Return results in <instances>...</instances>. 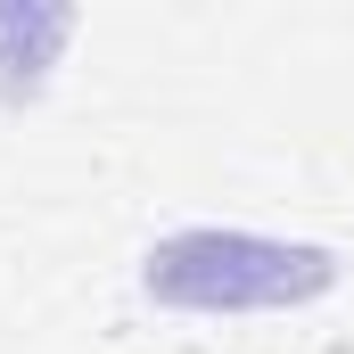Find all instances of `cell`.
I'll list each match as a JSON object with an SVG mask.
<instances>
[{"mask_svg": "<svg viewBox=\"0 0 354 354\" xmlns=\"http://www.w3.org/2000/svg\"><path fill=\"white\" fill-rule=\"evenodd\" d=\"M149 297L189 305V313H256V305H313L338 264L322 248H288L256 231H181L165 248H149Z\"/></svg>", "mask_w": 354, "mask_h": 354, "instance_id": "obj_1", "label": "cell"}]
</instances>
